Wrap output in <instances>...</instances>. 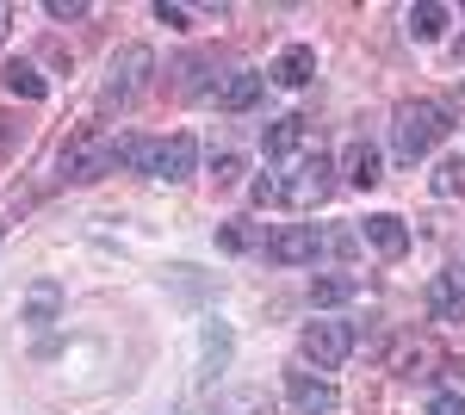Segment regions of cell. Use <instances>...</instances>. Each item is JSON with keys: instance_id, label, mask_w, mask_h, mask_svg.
Masks as SVG:
<instances>
[{"instance_id": "6da1fadb", "label": "cell", "mask_w": 465, "mask_h": 415, "mask_svg": "<svg viewBox=\"0 0 465 415\" xmlns=\"http://www.w3.org/2000/svg\"><path fill=\"white\" fill-rule=\"evenodd\" d=\"M447 131H453V118H447V105H440V100H403L391 112V149H397V162H422Z\"/></svg>"}, {"instance_id": "7a4b0ae2", "label": "cell", "mask_w": 465, "mask_h": 415, "mask_svg": "<svg viewBox=\"0 0 465 415\" xmlns=\"http://www.w3.org/2000/svg\"><path fill=\"white\" fill-rule=\"evenodd\" d=\"M149 69H155V56H149V44H124L118 56H112V69H106V81H100V105H131L137 100V87L149 81Z\"/></svg>"}, {"instance_id": "3957f363", "label": "cell", "mask_w": 465, "mask_h": 415, "mask_svg": "<svg viewBox=\"0 0 465 415\" xmlns=\"http://www.w3.org/2000/svg\"><path fill=\"white\" fill-rule=\"evenodd\" d=\"M280 186H286V205L311 211V205H322V199L335 193V162H329L322 149H311V155H298V168H292Z\"/></svg>"}, {"instance_id": "277c9868", "label": "cell", "mask_w": 465, "mask_h": 415, "mask_svg": "<svg viewBox=\"0 0 465 415\" xmlns=\"http://www.w3.org/2000/svg\"><path fill=\"white\" fill-rule=\"evenodd\" d=\"M298 353H304L317 372H329V366H341V360L354 353V329H348V322H304Z\"/></svg>"}, {"instance_id": "5b68a950", "label": "cell", "mask_w": 465, "mask_h": 415, "mask_svg": "<svg viewBox=\"0 0 465 415\" xmlns=\"http://www.w3.org/2000/svg\"><path fill=\"white\" fill-rule=\"evenodd\" d=\"M112 143L118 137H100V131L69 137V149H63V173H69V180H100V173H112L118 168V162H112Z\"/></svg>"}, {"instance_id": "8992f818", "label": "cell", "mask_w": 465, "mask_h": 415, "mask_svg": "<svg viewBox=\"0 0 465 415\" xmlns=\"http://www.w3.org/2000/svg\"><path fill=\"white\" fill-rule=\"evenodd\" d=\"M317 254H322L317 223H286V230L267 236V261H280V267H304V261H317Z\"/></svg>"}, {"instance_id": "52a82bcc", "label": "cell", "mask_w": 465, "mask_h": 415, "mask_svg": "<svg viewBox=\"0 0 465 415\" xmlns=\"http://www.w3.org/2000/svg\"><path fill=\"white\" fill-rule=\"evenodd\" d=\"M286 397H292V410H298V415H341L335 384H329V379H311V372H292Z\"/></svg>"}, {"instance_id": "ba28073f", "label": "cell", "mask_w": 465, "mask_h": 415, "mask_svg": "<svg viewBox=\"0 0 465 415\" xmlns=\"http://www.w3.org/2000/svg\"><path fill=\"white\" fill-rule=\"evenodd\" d=\"M261 87H267V74H254V69H230V74H217V81H212V100L223 105V112H249V105L261 100Z\"/></svg>"}, {"instance_id": "9c48e42d", "label": "cell", "mask_w": 465, "mask_h": 415, "mask_svg": "<svg viewBox=\"0 0 465 415\" xmlns=\"http://www.w3.org/2000/svg\"><path fill=\"white\" fill-rule=\"evenodd\" d=\"M429 311H434V322H465V273L460 267L429 279Z\"/></svg>"}, {"instance_id": "30bf717a", "label": "cell", "mask_w": 465, "mask_h": 415, "mask_svg": "<svg viewBox=\"0 0 465 415\" xmlns=\"http://www.w3.org/2000/svg\"><path fill=\"white\" fill-rule=\"evenodd\" d=\"M193 162H199V149H193V137H168V143H155V162H149V180H186L193 173Z\"/></svg>"}, {"instance_id": "8fae6325", "label": "cell", "mask_w": 465, "mask_h": 415, "mask_svg": "<svg viewBox=\"0 0 465 415\" xmlns=\"http://www.w3.org/2000/svg\"><path fill=\"white\" fill-rule=\"evenodd\" d=\"M360 236H366V242L379 248L385 261H403V254H410V230H403V217H391V211L366 217V223H360Z\"/></svg>"}, {"instance_id": "7c38bea8", "label": "cell", "mask_w": 465, "mask_h": 415, "mask_svg": "<svg viewBox=\"0 0 465 415\" xmlns=\"http://www.w3.org/2000/svg\"><path fill=\"white\" fill-rule=\"evenodd\" d=\"M56 316H63V285H56V279H32V291H25V304H19V322L44 329V322H56Z\"/></svg>"}, {"instance_id": "4fadbf2b", "label": "cell", "mask_w": 465, "mask_h": 415, "mask_svg": "<svg viewBox=\"0 0 465 415\" xmlns=\"http://www.w3.org/2000/svg\"><path fill=\"white\" fill-rule=\"evenodd\" d=\"M341 180H348V186H360V193H366V186H379V180H385L379 149H372V143H348V155H341Z\"/></svg>"}, {"instance_id": "5bb4252c", "label": "cell", "mask_w": 465, "mask_h": 415, "mask_svg": "<svg viewBox=\"0 0 465 415\" xmlns=\"http://www.w3.org/2000/svg\"><path fill=\"white\" fill-rule=\"evenodd\" d=\"M267 74H273L280 87H311V74H317V50H311V44H286L280 63H273Z\"/></svg>"}, {"instance_id": "9a60e30c", "label": "cell", "mask_w": 465, "mask_h": 415, "mask_svg": "<svg viewBox=\"0 0 465 415\" xmlns=\"http://www.w3.org/2000/svg\"><path fill=\"white\" fill-rule=\"evenodd\" d=\"M261 149H267V162H286L304 149V118H273L267 131H261Z\"/></svg>"}, {"instance_id": "2e32d148", "label": "cell", "mask_w": 465, "mask_h": 415, "mask_svg": "<svg viewBox=\"0 0 465 415\" xmlns=\"http://www.w3.org/2000/svg\"><path fill=\"white\" fill-rule=\"evenodd\" d=\"M453 25V6H440V0H422V6H410V37L416 44H434V37H447Z\"/></svg>"}, {"instance_id": "e0dca14e", "label": "cell", "mask_w": 465, "mask_h": 415, "mask_svg": "<svg viewBox=\"0 0 465 415\" xmlns=\"http://www.w3.org/2000/svg\"><path fill=\"white\" fill-rule=\"evenodd\" d=\"M230 329L223 322H205V347H199V379H217L223 366H230Z\"/></svg>"}, {"instance_id": "ac0fdd59", "label": "cell", "mask_w": 465, "mask_h": 415, "mask_svg": "<svg viewBox=\"0 0 465 415\" xmlns=\"http://www.w3.org/2000/svg\"><path fill=\"white\" fill-rule=\"evenodd\" d=\"M212 415H273V397L267 390H217Z\"/></svg>"}, {"instance_id": "d6986e66", "label": "cell", "mask_w": 465, "mask_h": 415, "mask_svg": "<svg viewBox=\"0 0 465 415\" xmlns=\"http://www.w3.org/2000/svg\"><path fill=\"white\" fill-rule=\"evenodd\" d=\"M348 298H360V279L354 273H329V279H311V304H348Z\"/></svg>"}, {"instance_id": "ffe728a7", "label": "cell", "mask_w": 465, "mask_h": 415, "mask_svg": "<svg viewBox=\"0 0 465 415\" xmlns=\"http://www.w3.org/2000/svg\"><path fill=\"white\" fill-rule=\"evenodd\" d=\"M0 81H6V94H13V100H44V74H37L32 63H6Z\"/></svg>"}, {"instance_id": "44dd1931", "label": "cell", "mask_w": 465, "mask_h": 415, "mask_svg": "<svg viewBox=\"0 0 465 415\" xmlns=\"http://www.w3.org/2000/svg\"><path fill=\"white\" fill-rule=\"evenodd\" d=\"M434 193H440V199H460L465 193V155H447V162L434 168Z\"/></svg>"}, {"instance_id": "7402d4cb", "label": "cell", "mask_w": 465, "mask_h": 415, "mask_svg": "<svg viewBox=\"0 0 465 415\" xmlns=\"http://www.w3.org/2000/svg\"><path fill=\"white\" fill-rule=\"evenodd\" d=\"M249 199H254V205H280V199H286V186H280V173H261V180L249 186Z\"/></svg>"}, {"instance_id": "603a6c76", "label": "cell", "mask_w": 465, "mask_h": 415, "mask_svg": "<svg viewBox=\"0 0 465 415\" xmlns=\"http://www.w3.org/2000/svg\"><path fill=\"white\" fill-rule=\"evenodd\" d=\"M429 360H434V353L422 341H403V347H397V372H416V366H429Z\"/></svg>"}, {"instance_id": "cb8c5ba5", "label": "cell", "mask_w": 465, "mask_h": 415, "mask_svg": "<svg viewBox=\"0 0 465 415\" xmlns=\"http://www.w3.org/2000/svg\"><path fill=\"white\" fill-rule=\"evenodd\" d=\"M212 180H217V186H236V180H242V155H217Z\"/></svg>"}, {"instance_id": "d4e9b609", "label": "cell", "mask_w": 465, "mask_h": 415, "mask_svg": "<svg viewBox=\"0 0 465 415\" xmlns=\"http://www.w3.org/2000/svg\"><path fill=\"white\" fill-rule=\"evenodd\" d=\"M44 13H50V19H87L94 6H87V0H44Z\"/></svg>"}, {"instance_id": "484cf974", "label": "cell", "mask_w": 465, "mask_h": 415, "mask_svg": "<svg viewBox=\"0 0 465 415\" xmlns=\"http://www.w3.org/2000/svg\"><path fill=\"white\" fill-rule=\"evenodd\" d=\"M429 415H465V397H460V390H434Z\"/></svg>"}, {"instance_id": "4316f807", "label": "cell", "mask_w": 465, "mask_h": 415, "mask_svg": "<svg viewBox=\"0 0 465 415\" xmlns=\"http://www.w3.org/2000/svg\"><path fill=\"white\" fill-rule=\"evenodd\" d=\"M217 242L230 248V254H242V248H254V236L242 230V223H223V230H217Z\"/></svg>"}, {"instance_id": "83f0119b", "label": "cell", "mask_w": 465, "mask_h": 415, "mask_svg": "<svg viewBox=\"0 0 465 415\" xmlns=\"http://www.w3.org/2000/svg\"><path fill=\"white\" fill-rule=\"evenodd\" d=\"M155 19H162V25H174V32H180V25H186V6H168V0H155Z\"/></svg>"}, {"instance_id": "f1b7e54d", "label": "cell", "mask_w": 465, "mask_h": 415, "mask_svg": "<svg viewBox=\"0 0 465 415\" xmlns=\"http://www.w3.org/2000/svg\"><path fill=\"white\" fill-rule=\"evenodd\" d=\"M13 37V6H0V44Z\"/></svg>"}, {"instance_id": "f546056e", "label": "cell", "mask_w": 465, "mask_h": 415, "mask_svg": "<svg viewBox=\"0 0 465 415\" xmlns=\"http://www.w3.org/2000/svg\"><path fill=\"white\" fill-rule=\"evenodd\" d=\"M0 236H6V217H0Z\"/></svg>"}]
</instances>
